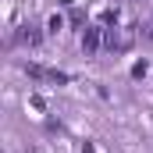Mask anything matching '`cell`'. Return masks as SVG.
Segmentation results:
<instances>
[{
  "mask_svg": "<svg viewBox=\"0 0 153 153\" xmlns=\"http://www.w3.org/2000/svg\"><path fill=\"white\" fill-rule=\"evenodd\" d=\"M100 46V29L93 25V29H85V36H82V50H96Z\"/></svg>",
  "mask_w": 153,
  "mask_h": 153,
  "instance_id": "2",
  "label": "cell"
},
{
  "mask_svg": "<svg viewBox=\"0 0 153 153\" xmlns=\"http://www.w3.org/2000/svg\"><path fill=\"white\" fill-rule=\"evenodd\" d=\"M61 29H64V18L53 14V18H50V32H61Z\"/></svg>",
  "mask_w": 153,
  "mask_h": 153,
  "instance_id": "3",
  "label": "cell"
},
{
  "mask_svg": "<svg viewBox=\"0 0 153 153\" xmlns=\"http://www.w3.org/2000/svg\"><path fill=\"white\" fill-rule=\"evenodd\" d=\"M39 29L36 25H22V29H14L11 36H7V50H14V46H36L39 43Z\"/></svg>",
  "mask_w": 153,
  "mask_h": 153,
  "instance_id": "1",
  "label": "cell"
},
{
  "mask_svg": "<svg viewBox=\"0 0 153 153\" xmlns=\"http://www.w3.org/2000/svg\"><path fill=\"white\" fill-rule=\"evenodd\" d=\"M139 36H146V39H153V22H150V25H139Z\"/></svg>",
  "mask_w": 153,
  "mask_h": 153,
  "instance_id": "4",
  "label": "cell"
}]
</instances>
